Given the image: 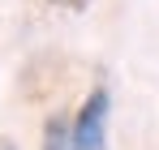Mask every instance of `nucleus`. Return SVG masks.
<instances>
[{
	"instance_id": "obj_1",
	"label": "nucleus",
	"mask_w": 159,
	"mask_h": 150,
	"mask_svg": "<svg viewBox=\"0 0 159 150\" xmlns=\"http://www.w3.org/2000/svg\"><path fill=\"white\" fill-rule=\"evenodd\" d=\"M107 90H90V99L82 103L78 120H73V150H107Z\"/></svg>"
},
{
	"instance_id": "obj_2",
	"label": "nucleus",
	"mask_w": 159,
	"mask_h": 150,
	"mask_svg": "<svg viewBox=\"0 0 159 150\" xmlns=\"http://www.w3.org/2000/svg\"><path fill=\"white\" fill-rule=\"evenodd\" d=\"M43 150H73V125L65 116H52L43 125Z\"/></svg>"
},
{
	"instance_id": "obj_3",
	"label": "nucleus",
	"mask_w": 159,
	"mask_h": 150,
	"mask_svg": "<svg viewBox=\"0 0 159 150\" xmlns=\"http://www.w3.org/2000/svg\"><path fill=\"white\" fill-rule=\"evenodd\" d=\"M48 4H56V9H86L90 0H48Z\"/></svg>"
},
{
	"instance_id": "obj_4",
	"label": "nucleus",
	"mask_w": 159,
	"mask_h": 150,
	"mask_svg": "<svg viewBox=\"0 0 159 150\" xmlns=\"http://www.w3.org/2000/svg\"><path fill=\"white\" fill-rule=\"evenodd\" d=\"M0 150H17V142L13 137H0Z\"/></svg>"
}]
</instances>
